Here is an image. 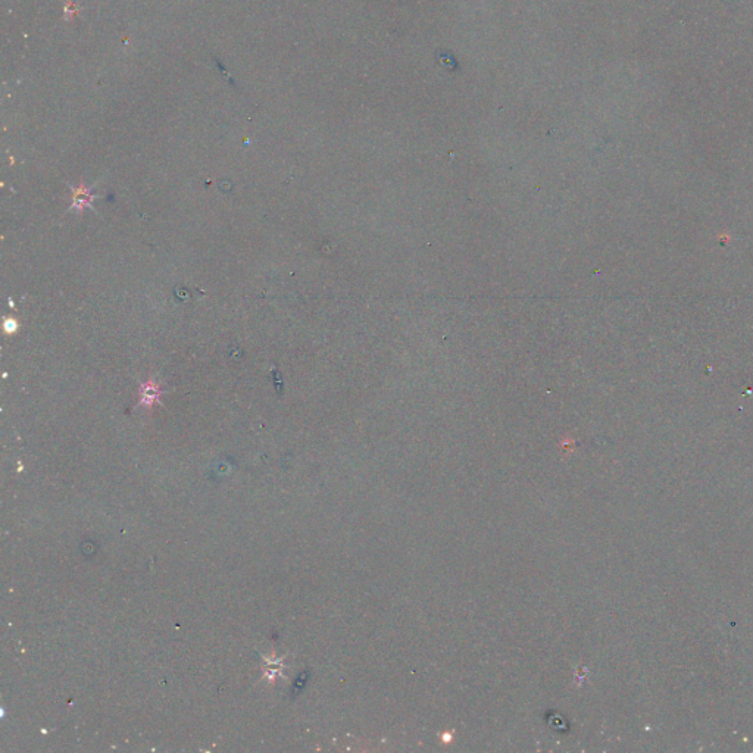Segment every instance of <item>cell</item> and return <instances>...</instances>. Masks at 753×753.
Listing matches in <instances>:
<instances>
[{
    "label": "cell",
    "mask_w": 753,
    "mask_h": 753,
    "mask_svg": "<svg viewBox=\"0 0 753 753\" xmlns=\"http://www.w3.org/2000/svg\"><path fill=\"white\" fill-rule=\"evenodd\" d=\"M161 386L155 381H146L140 386V402L138 405H143L145 408H152L155 404H161Z\"/></svg>",
    "instance_id": "obj_1"
},
{
    "label": "cell",
    "mask_w": 753,
    "mask_h": 753,
    "mask_svg": "<svg viewBox=\"0 0 753 753\" xmlns=\"http://www.w3.org/2000/svg\"><path fill=\"white\" fill-rule=\"evenodd\" d=\"M93 199H95L93 192H91V189L86 187L84 184L81 182L79 187H74V189H72V204H71V209L83 211L84 208H87V206L91 205V202H93Z\"/></svg>",
    "instance_id": "obj_2"
}]
</instances>
